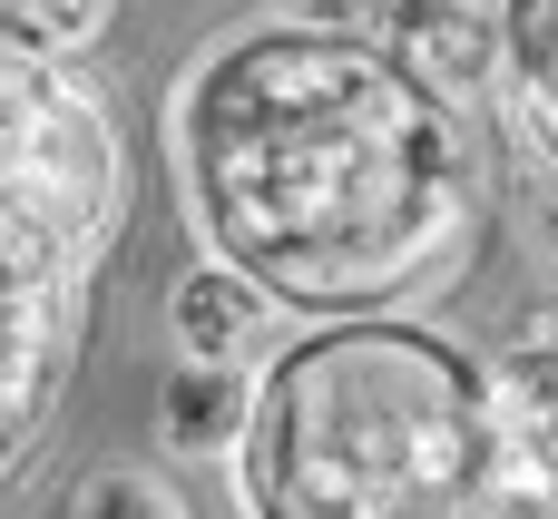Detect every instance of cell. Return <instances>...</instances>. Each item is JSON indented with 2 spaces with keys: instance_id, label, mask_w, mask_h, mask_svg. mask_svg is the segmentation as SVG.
<instances>
[{
  "instance_id": "cell-6",
  "label": "cell",
  "mask_w": 558,
  "mask_h": 519,
  "mask_svg": "<svg viewBox=\"0 0 558 519\" xmlns=\"http://www.w3.org/2000/svg\"><path fill=\"white\" fill-rule=\"evenodd\" d=\"M69 519H196V510H186V491H177L167 471H147V461H108V471L78 481Z\"/></svg>"
},
{
  "instance_id": "cell-5",
  "label": "cell",
  "mask_w": 558,
  "mask_h": 519,
  "mask_svg": "<svg viewBox=\"0 0 558 519\" xmlns=\"http://www.w3.org/2000/svg\"><path fill=\"white\" fill-rule=\"evenodd\" d=\"M108 20V0H0V59L20 69H59L69 49H88Z\"/></svg>"
},
{
  "instance_id": "cell-1",
  "label": "cell",
  "mask_w": 558,
  "mask_h": 519,
  "mask_svg": "<svg viewBox=\"0 0 558 519\" xmlns=\"http://www.w3.org/2000/svg\"><path fill=\"white\" fill-rule=\"evenodd\" d=\"M383 49L422 79V88H441V98H481L500 69H510V10L500 0H392L383 10Z\"/></svg>"
},
{
  "instance_id": "cell-7",
  "label": "cell",
  "mask_w": 558,
  "mask_h": 519,
  "mask_svg": "<svg viewBox=\"0 0 558 519\" xmlns=\"http://www.w3.org/2000/svg\"><path fill=\"white\" fill-rule=\"evenodd\" d=\"M314 10H333V0H314Z\"/></svg>"
},
{
  "instance_id": "cell-3",
  "label": "cell",
  "mask_w": 558,
  "mask_h": 519,
  "mask_svg": "<svg viewBox=\"0 0 558 519\" xmlns=\"http://www.w3.org/2000/svg\"><path fill=\"white\" fill-rule=\"evenodd\" d=\"M490 412H500V432L530 451V471L558 491V324H539V334H520L490 373Z\"/></svg>"
},
{
  "instance_id": "cell-2",
  "label": "cell",
  "mask_w": 558,
  "mask_h": 519,
  "mask_svg": "<svg viewBox=\"0 0 558 519\" xmlns=\"http://www.w3.org/2000/svg\"><path fill=\"white\" fill-rule=\"evenodd\" d=\"M167 324H177V353H186V363H245V353L265 343V324H275V294H265L235 255H206V265L177 275Z\"/></svg>"
},
{
  "instance_id": "cell-4",
  "label": "cell",
  "mask_w": 558,
  "mask_h": 519,
  "mask_svg": "<svg viewBox=\"0 0 558 519\" xmlns=\"http://www.w3.org/2000/svg\"><path fill=\"white\" fill-rule=\"evenodd\" d=\"M157 432H167V451H186V461L235 451V442L255 432V383H245V363H177L167 393H157Z\"/></svg>"
}]
</instances>
